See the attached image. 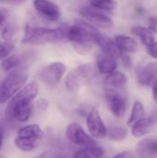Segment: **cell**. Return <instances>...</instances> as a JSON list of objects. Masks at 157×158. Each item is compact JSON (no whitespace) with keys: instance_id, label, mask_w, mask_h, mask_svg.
I'll return each mask as SVG.
<instances>
[{"instance_id":"cell-1","label":"cell","mask_w":157,"mask_h":158,"mask_svg":"<svg viewBox=\"0 0 157 158\" xmlns=\"http://www.w3.org/2000/svg\"><path fill=\"white\" fill-rule=\"evenodd\" d=\"M39 92L36 81L26 83L14 96H12L5 109V118L8 122H27L32 112V101Z\"/></svg>"},{"instance_id":"cell-2","label":"cell","mask_w":157,"mask_h":158,"mask_svg":"<svg viewBox=\"0 0 157 158\" xmlns=\"http://www.w3.org/2000/svg\"><path fill=\"white\" fill-rule=\"evenodd\" d=\"M66 26L58 28H46L27 24L21 39L22 44H44L58 43L66 39Z\"/></svg>"},{"instance_id":"cell-3","label":"cell","mask_w":157,"mask_h":158,"mask_svg":"<svg viewBox=\"0 0 157 158\" xmlns=\"http://www.w3.org/2000/svg\"><path fill=\"white\" fill-rule=\"evenodd\" d=\"M29 79V69L26 65H21L10 71L0 83V105H3L14 96Z\"/></svg>"},{"instance_id":"cell-4","label":"cell","mask_w":157,"mask_h":158,"mask_svg":"<svg viewBox=\"0 0 157 158\" xmlns=\"http://www.w3.org/2000/svg\"><path fill=\"white\" fill-rule=\"evenodd\" d=\"M43 139V131L38 124L20 128L14 139L15 146L22 152H31L38 148Z\"/></svg>"},{"instance_id":"cell-5","label":"cell","mask_w":157,"mask_h":158,"mask_svg":"<svg viewBox=\"0 0 157 158\" xmlns=\"http://www.w3.org/2000/svg\"><path fill=\"white\" fill-rule=\"evenodd\" d=\"M96 65L93 63L82 64L76 69L70 70L65 80L66 88L69 92H76L85 84L91 82L97 72Z\"/></svg>"},{"instance_id":"cell-6","label":"cell","mask_w":157,"mask_h":158,"mask_svg":"<svg viewBox=\"0 0 157 158\" xmlns=\"http://www.w3.org/2000/svg\"><path fill=\"white\" fill-rule=\"evenodd\" d=\"M100 33L97 27L84 20H76L74 24L66 29V39L70 43H94Z\"/></svg>"},{"instance_id":"cell-7","label":"cell","mask_w":157,"mask_h":158,"mask_svg":"<svg viewBox=\"0 0 157 158\" xmlns=\"http://www.w3.org/2000/svg\"><path fill=\"white\" fill-rule=\"evenodd\" d=\"M67 71V66L60 61L53 62L38 71V78L46 86H56Z\"/></svg>"},{"instance_id":"cell-8","label":"cell","mask_w":157,"mask_h":158,"mask_svg":"<svg viewBox=\"0 0 157 158\" xmlns=\"http://www.w3.org/2000/svg\"><path fill=\"white\" fill-rule=\"evenodd\" d=\"M66 137L73 144L81 147L96 144V141L94 140V138L90 136L84 131V129L79 123L76 122L70 123L67 127Z\"/></svg>"},{"instance_id":"cell-9","label":"cell","mask_w":157,"mask_h":158,"mask_svg":"<svg viewBox=\"0 0 157 158\" xmlns=\"http://www.w3.org/2000/svg\"><path fill=\"white\" fill-rule=\"evenodd\" d=\"M86 126L90 135L94 139H104L106 137L107 129L102 119L98 108L93 107L87 114Z\"/></svg>"},{"instance_id":"cell-10","label":"cell","mask_w":157,"mask_h":158,"mask_svg":"<svg viewBox=\"0 0 157 158\" xmlns=\"http://www.w3.org/2000/svg\"><path fill=\"white\" fill-rule=\"evenodd\" d=\"M79 13L95 27L107 29L113 26V20L93 6H83L79 10Z\"/></svg>"},{"instance_id":"cell-11","label":"cell","mask_w":157,"mask_h":158,"mask_svg":"<svg viewBox=\"0 0 157 158\" xmlns=\"http://www.w3.org/2000/svg\"><path fill=\"white\" fill-rule=\"evenodd\" d=\"M105 98L111 113L117 118H122L126 112V101L116 90L107 88L105 92Z\"/></svg>"},{"instance_id":"cell-12","label":"cell","mask_w":157,"mask_h":158,"mask_svg":"<svg viewBox=\"0 0 157 158\" xmlns=\"http://www.w3.org/2000/svg\"><path fill=\"white\" fill-rule=\"evenodd\" d=\"M33 6L35 10L49 21H56L61 17L60 7L51 0H34Z\"/></svg>"},{"instance_id":"cell-13","label":"cell","mask_w":157,"mask_h":158,"mask_svg":"<svg viewBox=\"0 0 157 158\" xmlns=\"http://www.w3.org/2000/svg\"><path fill=\"white\" fill-rule=\"evenodd\" d=\"M94 43L100 47V49L104 54L115 59L120 58L123 55V51L120 49V47L118 45L115 40H112L111 38L105 35L99 33L94 40Z\"/></svg>"},{"instance_id":"cell-14","label":"cell","mask_w":157,"mask_h":158,"mask_svg":"<svg viewBox=\"0 0 157 158\" xmlns=\"http://www.w3.org/2000/svg\"><path fill=\"white\" fill-rule=\"evenodd\" d=\"M135 151L141 157H155L157 156V139L145 138L141 140L137 143Z\"/></svg>"},{"instance_id":"cell-15","label":"cell","mask_w":157,"mask_h":158,"mask_svg":"<svg viewBox=\"0 0 157 158\" xmlns=\"http://www.w3.org/2000/svg\"><path fill=\"white\" fill-rule=\"evenodd\" d=\"M157 78V61L149 62L138 73V82L141 85H150Z\"/></svg>"},{"instance_id":"cell-16","label":"cell","mask_w":157,"mask_h":158,"mask_svg":"<svg viewBox=\"0 0 157 158\" xmlns=\"http://www.w3.org/2000/svg\"><path fill=\"white\" fill-rule=\"evenodd\" d=\"M95 65H96L98 72L101 74H105V75L115 71L118 67V63L116 59L104 53L98 56Z\"/></svg>"},{"instance_id":"cell-17","label":"cell","mask_w":157,"mask_h":158,"mask_svg":"<svg viewBox=\"0 0 157 158\" xmlns=\"http://www.w3.org/2000/svg\"><path fill=\"white\" fill-rule=\"evenodd\" d=\"M154 126V120L151 118H142L135 121L131 127V133L134 137H142L148 134Z\"/></svg>"},{"instance_id":"cell-18","label":"cell","mask_w":157,"mask_h":158,"mask_svg":"<svg viewBox=\"0 0 157 158\" xmlns=\"http://www.w3.org/2000/svg\"><path fill=\"white\" fill-rule=\"evenodd\" d=\"M105 84L107 88L118 89L124 87L128 82L127 76L120 71H113L109 74H106V77L104 80Z\"/></svg>"},{"instance_id":"cell-19","label":"cell","mask_w":157,"mask_h":158,"mask_svg":"<svg viewBox=\"0 0 157 158\" xmlns=\"http://www.w3.org/2000/svg\"><path fill=\"white\" fill-rule=\"evenodd\" d=\"M130 31L133 35L139 37L145 46H148L156 41L155 32L149 28H145L143 26H134L131 28Z\"/></svg>"},{"instance_id":"cell-20","label":"cell","mask_w":157,"mask_h":158,"mask_svg":"<svg viewBox=\"0 0 157 158\" xmlns=\"http://www.w3.org/2000/svg\"><path fill=\"white\" fill-rule=\"evenodd\" d=\"M105 156V150L103 147L96 144L84 146L81 149L78 150L74 153L73 156L77 158H91V157H102Z\"/></svg>"},{"instance_id":"cell-21","label":"cell","mask_w":157,"mask_h":158,"mask_svg":"<svg viewBox=\"0 0 157 158\" xmlns=\"http://www.w3.org/2000/svg\"><path fill=\"white\" fill-rule=\"evenodd\" d=\"M115 42L118 44V45L120 47L122 51L128 53H135L138 50L137 42L128 35L118 34L115 37Z\"/></svg>"},{"instance_id":"cell-22","label":"cell","mask_w":157,"mask_h":158,"mask_svg":"<svg viewBox=\"0 0 157 158\" xmlns=\"http://www.w3.org/2000/svg\"><path fill=\"white\" fill-rule=\"evenodd\" d=\"M21 65H24V57L20 55H9L1 62V68L6 72H8Z\"/></svg>"},{"instance_id":"cell-23","label":"cell","mask_w":157,"mask_h":158,"mask_svg":"<svg viewBox=\"0 0 157 158\" xmlns=\"http://www.w3.org/2000/svg\"><path fill=\"white\" fill-rule=\"evenodd\" d=\"M143 117H144V107L141 102L136 101L133 104V106L131 109V114L130 116V118H129L127 124L132 125L135 121H137L138 119H140Z\"/></svg>"},{"instance_id":"cell-24","label":"cell","mask_w":157,"mask_h":158,"mask_svg":"<svg viewBox=\"0 0 157 158\" xmlns=\"http://www.w3.org/2000/svg\"><path fill=\"white\" fill-rule=\"evenodd\" d=\"M91 6L105 11H113L118 6V2L116 0H91Z\"/></svg>"},{"instance_id":"cell-25","label":"cell","mask_w":157,"mask_h":158,"mask_svg":"<svg viewBox=\"0 0 157 158\" xmlns=\"http://www.w3.org/2000/svg\"><path fill=\"white\" fill-rule=\"evenodd\" d=\"M128 135V131L121 127H111L107 130L106 136L113 141H122Z\"/></svg>"},{"instance_id":"cell-26","label":"cell","mask_w":157,"mask_h":158,"mask_svg":"<svg viewBox=\"0 0 157 158\" xmlns=\"http://www.w3.org/2000/svg\"><path fill=\"white\" fill-rule=\"evenodd\" d=\"M74 50L80 55V56H85L87 55L93 46L92 42H87V43H71Z\"/></svg>"},{"instance_id":"cell-27","label":"cell","mask_w":157,"mask_h":158,"mask_svg":"<svg viewBox=\"0 0 157 158\" xmlns=\"http://www.w3.org/2000/svg\"><path fill=\"white\" fill-rule=\"evenodd\" d=\"M14 50V44L12 42H0V59H4L11 54Z\"/></svg>"},{"instance_id":"cell-28","label":"cell","mask_w":157,"mask_h":158,"mask_svg":"<svg viewBox=\"0 0 157 158\" xmlns=\"http://www.w3.org/2000/svg\"><path fill=\"white\" fill-rule=\"evenodd\" d=\"M13 34H14V32H13L12 28L9 25L5 26V28L2 31V38H3V40L6 41V42H11L12 38H13Z\"/></svg>"},{"instance_id":"cell-29","label":"cell","mask_w":157,"mask_h":158,"mask_svg":"<svg viewBox=\"0 0 157 158\" xmlns=\"http://www.w3.org/2000/svg\"><path fill=\"white\" fill-rule=\"evenodd\" d=\"M147 47V53L148 55L155 58V59H157V42H154L153 44H151L150 45L146 46Z\"/></svg>"},{"instance_id":"cell-30","label":"cell","mask_w":157,"mask_h":158,"mask_svg":"<svg viewBox=\"0 0 157 158\" xmlns=\"http://www.w3.org/2000/svg\"><path fill=\"white\" fill-rule=\"evenodd\" d=\"M36 106H37V109H38L40 112H44V111H46V109H47L48 106H49V102H48L47 99L41 98L40 100H38Z\"/></svg>"},{"instance_id":"cell-31","label":"cell","mask_w":157,"mask_h":158,"mask_svg":"<svg viewBox=\"0 0 157 158\" xmlns=\"http://www.w3.org/2000/svg\"><path fill=\"white\" fill-rule=\"evenodd\" d=\"M42 157H65V155L62 153H59L57 151H47L46 153H43L41 155Z\"/></svg>"},{"instance_id":"cell-32","label":"cell","mask_w":157,"mask_h":158,"mask_svg":"<svg viewBox=\"0 0 157 158\" xmlns=\"http://www.w3.org/2000/svg\"><path fill=\"white\" fill-rule=\"evenodd\" d=\"M7 16H8V10L6 8H0V27L5 24Z\"/></svg>"},{"instance_id":"cell-33","label":"cell","mask_w":157,"mask_h":158,"mask_svg":"<svg viewBox=\"0 0 157 158\" xmlns=\"http://www.w3.org/2000/svg\"><path fill=\"white\" fill-rule=\"evenodd\" d=\"M149 29L155 33H157V18L151 17L149 19Z\"/></svg>"},{"instance_id":"cell-34","label":"cell","mask_w":157,"mask_h":158,"mask_svg":"<svg viewBox=\"0 0 157 158\" xmlns=\"http://www.w3.org/2000/svg\"><path fill=\"white\" fill-rule=\"evenodd\" d=\"M133 156H134V155H133V154H131L130 152H129V151H124V152H122V153H119V154L116 155L114 157L115 158H130V157H133Z\"/></svg>"},{"instance_id":"cell-35","label":"cell","mask_w":157,"mask_h":158,"mask_svg":"<svg viewBox=\"0 0 157 158\" xmlns=\"http://www.w3.org/2000/svg\"><path fill=\"white\" fill-rule=\"evenodd\" d=\"M153 98L157 103V78L153 81Z\"/></svg>"},{"instance_id":"cell-36","label":"cell","mask_w":157,"mask_h":158,"mask_svg":"<svg viewBox=\"0 0 157 158\" xmlns=\"http://www.w3.org/2000/svg\"><path fill=\"white\" fill-rule=\"evenodd\" d=\"M4 135H5V129H4L3 125L0 123V149L2 148V145H3Z\"/></svg>"},{"instance_id":"cell-37","label":"cell","mask_w":157,"mask_h":158,"mask_svg":"<svg viewBox=\"0 0 157 158\" xmlns=\"http://www.w3.org/2000/svg\"><path fill=\"white\" fill-rule=\"evenodd\" d=\"M2 1H4V2H6V3H9V4H14V5H16V4H21V3H23L25 0H2Z\"/></svg>"}]
</instances>
